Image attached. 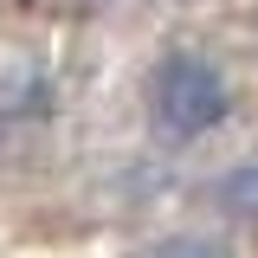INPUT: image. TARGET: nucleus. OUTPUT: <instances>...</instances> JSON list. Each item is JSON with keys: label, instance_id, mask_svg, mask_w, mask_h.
<instances>
[{"label": "nucleus", "instance_id": "f257e3e1", "mask_svg": "<svg viewBox=\"0 0 258 258\" xmlns=\"http://www.w3.org/2000/svg\"><path fill=\"white\" fill-rule=\"evenodd\" d=\"M155 116L174 136H200L226 116V78L200 52H168L155 71Z\"/></svg>", "mask_w": 258, "mask_h": 258}, {"label": "nucleus", "instance_id": "f03ea898", "mask_svg": "<svg viewBox=\"0 0 258 258\" xmlns=\"http://www.w3.org/2000/svg\"><path fill=\"white\" fill-rule=\"evenodd\" d=\"M213 200H220L226 213H239V220H258V161H245V168H232V174H220V187H213Z\"/></svg>", "mask_w": 258, "mask_h": 258}, {"label": "nucleus", "instance_id": "7ed1b4c3", "mask_svg": "<svg viewBox=\"0 0 258 258\" xmlns=\"http://www.w3.org/2000/svg\"><path fill=\"white\" fill-rule=\"evenodd\" d=\"M149 258H226L213 239H168V245H155Z\"/></svg>", "mask_w": 258, "mask_h": 258}]
</instances>
